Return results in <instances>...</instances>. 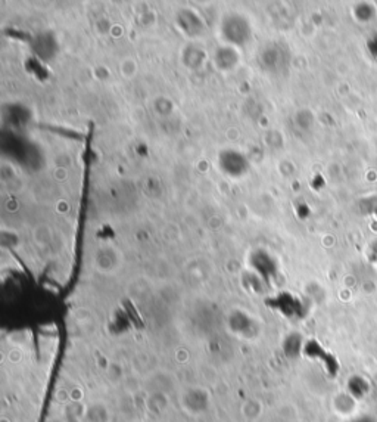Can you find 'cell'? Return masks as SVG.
I'll return each instance as SVG.
<instances>
[{"label":"cell","mask_w":377,"mask_h":422,"mask_svg":"<svg viewBox=\"0 0 377 422\" xmlns=\"http://www.w3.org/2000/svg\"><path fill=\"white\" fill-rule=\"evenodd\" d=\"M261 405H259L256 400H249L246 402L243 406V414L246 418H258L261 415Z\"/></svg>","instance_id":"8992f818"},{"label":"cell","mask_w":377,"mask_h":422,"mask_svg":"<svg viewBox=\"0 0 377 422\" xmlns=\"http://www.w3.org/2000/svg\"><path fill=\"white\" fill-rule=\"evenodd\" d=\"M123 263L121 253L116 248L106 245V247H100L96 254L93 257V264L96 266L98 271L103 275H112L118 269H120Z\"/></svg>","instance_id":"7a4b0ae2"},{"label":"cell","mask_w":377,"mask_h":422,"mask_svg":"<svg viewBox=\"0 0 377 422\" xmlns=\"http://www.w3.org/2000/svg\"><path fill=\"white\" fill-rule=\"evenodd\" d=\"M109 419H111L109 409L102 402H96L91 406L86 407L85 422H109Z\"/></svg>","instance_id":"277c9868"},{"label":"cell","mask_w":377,"mask_h":422,"mask_svg":"<svg viewBox=\"0 0 377 422\" xmlns=\"http://www.w3.org/2000/svg\"><path fill=\"white\" fill-rule=\"evenodd\" d=\"M211 393L200 385L188 387L180 396V405L191 416L205 414L211 406Z\"/></svg>","instance_id":"6da1fadb"},{"label":"cell","mask_w":377,"mask_h":422,"mask_svg":"<svg viewBox=\"0 0 377 422\" xmlns=\"http://www.w3.org/2000/svg\"><path fill=\"white\" fill-rule=\"evenodd\" d=\"M49 422H62V421H59V419H53V421H49Z\"/></svg>","instance_id":"52a82bcc"},{"label":"cell","mask_w":377,"mask_h":422,"mask_svg":"<svg viewBox=\"0 0 377 422\" xmlns=\"http://www.w3.org/2000/svg\"><path fill=\"white\" fill-rule=\"evenodd\" d=\"M239 62V53L231 46H222L216 52V64L221 71H230Z\"/></svg>","instance_id":"3957f363"},{"label":"cell","mask_w":377,"mask_h":422,"mask_svg":"<svg viewBox=\"0 0 377 422\" xmlns=\"http://www.w3.org/2000/svg\"><path fill=\"white\" fill-rule=\"evenodd\" d=\"M120 69H121V74L127 80H130V78H133L137 73V64L133 58H125V60H123L120 64Z\"/></svg>","instance_id":"5b68a950"}]
</instances>
